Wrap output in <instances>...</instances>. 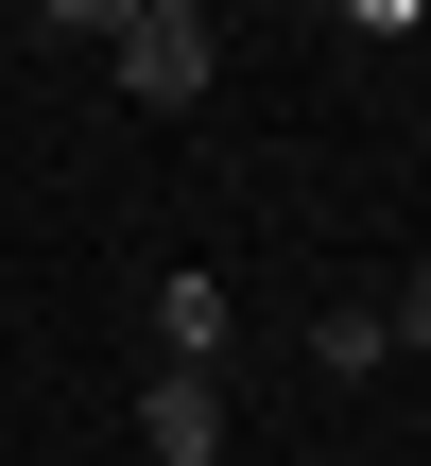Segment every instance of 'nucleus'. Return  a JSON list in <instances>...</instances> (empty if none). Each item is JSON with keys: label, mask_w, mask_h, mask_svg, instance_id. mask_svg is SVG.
Segmentation results:
<instances>
[{"label": "nucleus", "mask_w": 431, "mask_h": 466, "mask_svg": "<svg viewBox=\"0 0 431 466\" xmlns=\"http://www.w3.org/2000/svg\"><path fill=\"white\" fill-rule=\"evenodd\" d=\"M207 69H225L207 0H121V86L138 104H207Z\"/></svg>", "instance_id": "1"}, {"label": "nucleus", "mask_w": 431, "mask_h": 466, "mask_svg": "<svg viewBox=\"0 0 431 466\" xmlns=\"http://www.w3.org/2000/svg\"><path fill=\"white\" fill-rule=\"evenodd\" d=\"M155 363H173V380L225 363V277H155Z\"/></svg>", "instance_id": "2"}, {"label": "nucleus", "mask_w": 431, "mask_h": 466, "mask_svg": "<svg viewBox=\"0 0 431 466\" xmlns=\"http://www.w3.org/2000/svg\"><path fill=\"white\" fill-rule=\"evenodd\" d=\"M138 432H155V466H225V398L155 363V398H138Z\"/></svg>", "instance_id": "3"}, {"label": "nucleus", "mask_w": 431, "mask_h": 466, "mask_svg": "<svg viewBox=\"0 0 431 466\" xmlns=\"http://www.w3.org/2000/svg\"><path fill=\"white\" fill-rule=\"evenodd\" d=\"M311 363H328V380H380V363H397V329H380V311H328V329H311Z\"/></svg>", "instance_id": "4"}, {"label": "nucleus", "mask_w": 431, "mask_h": 466, "mask_svg": "<svg viewBox=\"0 0 431 466\" xmlns=\"http://www.w3.org/2000/svg\"><path fill=\"white\" fill-rule=\"evenodd\" d=\"M380 329H397V346H431V259L397 277V311H380Z\"/></svg>", "instance_id": "5"}]
</instances>
